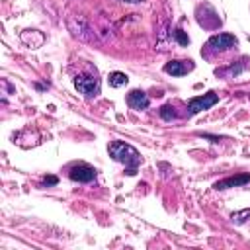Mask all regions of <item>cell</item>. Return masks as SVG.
<instances>
[{"mask_svg":"<svg viewBox=\"0 0 250 250\" xmlns=\"http://www.w3.org/2000/svg\"><path fill=\"white\" fill-rule=\"evenodd\" d=\"M238 49V39L230 33H219V35H213L201 49V57L207 59L209 62L213 61H219V59H225L232 53H236Z\"/></svg>","mask_w":250,"mask_h":250,"instance_id":"6da1fadb","label":"cell"},{"mask_svg":"<svg viewBox=\"0 0 250 250\" xmlns=\"http://www.w3.org/2000/svg\"><path fill=\"white\" fill-rule=\"evenodd\" d=\"M109 156L115 160V162H121L127 166V174L133 176L137 166L141 164V154L137 152V148H133L131 145L123 143V141H113L109 145Z\"/></svg>","mask_w":250,"mask_h":250,"instance_id":"7a4b0ae2","label":"cell"},{"mask_svg":"<svg viewBox=\"0 0 250 250\" xmlns=\"http://www.w3.org/2000/svg\"><path fill=\"white\" fill-rule=\"evenodd\" d=\"M74 88L86 96V98H94L100 94V80L96 74H76L74 76Z\"/></svg>","mask_w":250,"mask_h":250,"instance_id":"3957f363","label":"cell"},{"mask_svg":"<svg viewBox=\"0 0 250 250\" xmlns=\"http://www.w3.org/2000/svg\"><path fill=\"white\" fill-rule=\"evenodd\" d=\"M219 102V96L215 94V92H207V94H203V96H197V98H191L189 100V104H188V113L189 115H193V113H199V111H203V109H209L211 105H215Z\"/></svg>","mask_w":250,"mask_h":250,"instance_id":"277c9868","label":"cell"},{"mask_svg":"<svg viewBox=\"0 0 250 250\" xmlns=\"http://www.w3.org/2000/svg\"><path fill=\"white\" fill-rule=\"evenodd\" d=\"M68 178L74 180V182L86 184V182H92L96 178V170L92 166H88V164H76V166H72L68 170Z\"/></svg>","mask_w":250,"mask_h":250,"instance_id":"5b68a950","label":"cell"},{"mask_svg":"<svg viewBox=\"0 0 250 250\" xmlns=\"http://www.w3.org/2000/svg\"><path fill=\"white\" fill-rule=\"evenodd\" d=\"M193 70V62L191 61H170L164 64V72L172 74V76H184L188 72Z\"/></svg>","mask_w":250,"mask_h":250,"instance_id":"8992f818","label":"cell"},{"mask_svg":"<svg viewBox=\"0 0 250 250\" xmlns=\"http://www.w3.org/2000/svg\"><path fill=\"white\" fill-rule=\"evenodd\" d=\"M127 104H129L131 109L141 111V109H146V107H148L150 100H148V96H146L145 92H141V90H133V92L127 94Z\"/></svg>","mask_w":250,"mask_h":250,"instance_id":"52a82bcc","label":"cell"},{"mask_svg":"<svg viewBox=\"0 0 250 250\" xmlns=\"http://www.w3.org/2000/svg\"><path fill=\"white\" fill-rule=\"evenodd\" d=\"M250 182V174H238V176H230V178H225L221 182L215 184V189H229V188H236V186H242Z\"/></svg>","mask_w":250,"mask_h":250,"instance_id":"ba28073f","label":"cell"},{"mask_svg":"<svg viewBox=\"0 0 250 250\" xmlns=\"http://www.w3.org/2000/svg\"><path fill=\"white\" fill-rule=\"evenodd\" d=\"M197 23H199L201 27H205V29H217V27L221 25V20H219L217 12L211 8L209 16H205V18H203V14H199V12H197Z\"/></svg>","mask_w":250,"mask_h":250,"instance_id":"9c48e42d","label":"cell"},{"mask_svg":"<svg viewBox=\"0 0 250 250\" xmlns=\"http://www.w3.org/2000/svg\"><path fill=\"white\" fill-rule=\"evenodd\" d=\"M129 82V78H127V74L125 72H111L109 74V86L111 88H121V86H125Z\"/></svg>","mask_w":250,"mask_h":250,"instance_id":"30bf717a","label":"cell"},{"mask_svg":"<svg viewBox=\"0 0 250 250\" xmlns=\"http://www.w3.org/2000/svg\"><path fill=\"white\" fill-rule=\"evenodd\" d=\"M160 117H162L164 121H176V119H178L176 107H174L172 104H166V105H162V107H160Z\"/></svg>","mask_w":250,"mask_h":250,"instance_id":"8fae6325","label":"cell"},{"mask_svg":"<svg viewBox=\"0 0 250 250\" xmlns=\"http://www.w3.org/2000/svg\"><path fill=\"white\" fill-rule=\"evenodd\" d=\"M230 219L236 223V225H242L246 219H250V209H244V211H236L230 215Z\"/></svg>","mask_w":250,"mask_h":250,"instance_id":"7c38bea8","label":"cell"},{"mask_svg":"<svg viewBox=\"0 0 250 250\" xmlns=\"http://www.w3.org/2000/svg\"><path fill=\"white\" fill-rule=\"evenodd\" d=\"M174 35H176V39H178V43H180V45H184V47H188V45H189V37H188L182 29H176V31H174Z\"/></svg>","mask_w":250,"mask_h":250,"instance_id":"4fadbf2b","label":"cell"},{"mask_svg":"<svg viewBox=\"0 0 250 250\" xmlns=\"http://www.w3.org/2000/svg\"><path fill=\"white\" fill-rule=\"evenodd\" d=\"M45 184H51V186H53V184H57V178H53V176H51V178H47V180H45Z\"/></svg>","mask_w":250,"mask_h":250,"instance_id":"5bb4252c","label":"cell"},{"mask_svg":"<svg viewBox=\"0 0 250 250\" xmlns=\"http://www.w3.org/2000/svg\"><path fill=\"white\" fill-rule=\"evenodd\" d=\"M123 2H133L135 4V2H143V0H123Z\"/></svg>","mask_w":250,"mask_h":250,"instance_id":"9a60e30c","label":"cell"}]
</instances>
